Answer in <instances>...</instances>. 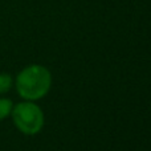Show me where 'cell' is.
Wrapping results in <instances>:
<instances>
[{"mask_svg":"<svg viewBox=\"0 0 151 151\" xmlns=\"http://www.w3.org/2000/svg\"><path fill=\"white\" fill-rule=\"evenodd\" d=\"M12 102L8 98H0V119H4L5 117L11 114L12 111Z\"/></svg>","mask_w":151,"mask_h":151,"instance_id":"obj_3","label":"cell"},{"mask_svg":"<svg viewBox=\"0 0 151 151\" xmlns=\"http://www.w3.org/2000/svg\"><path fill=\"white\" fill-rule=\"evenodd\" d=\"M52 83L50 72L45 66L31 65L24 68L16 78L17 93L28 101L42 98Z\"/></svg>","mask_w":151,"mask_h":151,"instance_id":"obj_1","label":"cell"},{"mask_svg":"<svg viewBox=\"0 0 151 151\" xmlns=\"http://www.w3.org/2000/svg\"><path fill=\"white\" fill-rule=\"evenodd\" d=\"M11 113L16 127L27 135H35L44 126V114L33 102H20Z\"/></svg>","mask_w":151,"mask_h":151,"instance_id":"obj_2","label":"cell"},{"mask_svg":"<svg viewBox=\"0 0 151 151\" xmlns=\"http://www.w3.org/2000/svg\"><path fill=\"white\" fill-rule=\"evenodd\" d=\"M12 86V77L7 73H0V94L7 93Z\"/></svg>","mask_w":151,"mask_h":151,"instance_id":"obj_4","label":"cell"}]
</instances>
